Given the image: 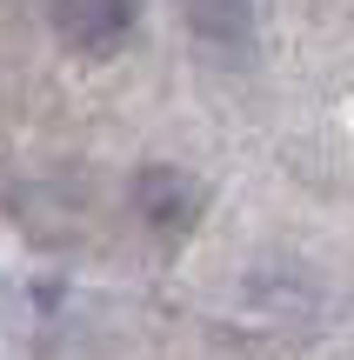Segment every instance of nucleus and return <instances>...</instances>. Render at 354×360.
<instances>
[{"label":"nucleus","instance_id":"nucleus-1","mask_svg":"<svg viewBox=\"0 0 354 360\" xmlns=\"http://www.w3.org/2000/svg\"><path fill=\"white\" fill-rule=\"evenodd\" d=\"M127 200L141 214V227H154L160 240H181V233L201 227V207H208V187H201L187 167H167V160H147L127 180Z\"/></svg>","mask_w":354,"mask_h":360},{"label":"nucleus","instance_id":"nucleus-2","mask_svg":"<svg viewBox=\"0 0 354 360\" xmlns=\"http://www.w3.org/2000/svg\"><path fill=\"white\" fill-rule=\"evenodd\" d=\"M141 27V0H53V34L67 53L114 60Z\"/></svg>","mask_w":354,"mask_h":360},{"label":"nucleus","instance_id":"nucleus-3","mask_svg":"<svg viewBox=\"0 0 354 360\" xmlns=\"http://www.w3.org/2000/svg\"><path fill=\"white\" fill-rule=\"evenodd\" d=\"M174 7H181V27L201 47L241 53L254 40V0H174Z\"/></svg>","mask_w":354,"mask_h":360}]
</instances>
